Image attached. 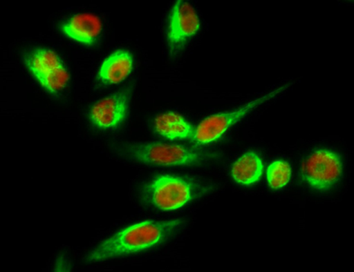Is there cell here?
<instances>
[{"label":"cell","instance_id":"obj_3","mask_svg":"<svg viewBox=\"0 0 354 272\" xmlns=\"http://www.w3.org/2000/svg\"><path fill=\"white\" fill-rule=\"evenodd\" d=\"M212 191L211 184L194 179L162 175L148 182L143 188L142 197L148 206L169 212L181 209Z\"/></svg>","mask_w":354,"mask_h":272},{"label":"cell","instance_id":"obj_9","mask_svg":"<svg viewBox=\"0 0 354 272\" xmlns=\"http://www.w3.org/2000/svg\"><path fill=\"white\" fill-rule=\"evenodd\" d=\"M102 30V21L89 12L73 15L61 25L64 36L84 46H93L101 36Z\"/></svg>","mask_w":354,"mask_h":272},{"label":"cell","instance_id":"obj_13","mask_svg":"<svg viewBox=\"0 0 354 272\" xmlns=\"http://www.w3.org/2000/svg\"><path fill=\"white\" fill-rule=\"evenodd\" d=\"M291 177V166L285 161L272 162L267 169V182L273 190H279V188L286 187L290 182Z\"/></svg>","mask_w":354,"mask_h":272},{"label":"cell","instance_id":"obj_10","mask_svg":"<svg viewBox=\"0 0 354 272\" xmlns=\"http://www.w3.org/2000/svg\"><path fill=\"white\" fill-rule=\"evenodd\" d=\"M133 65V57L130 51H115L100 66L97 81L104 86L119 84L130 76Z\"/></svg>","mask_w":354,"mask_h":272},{"label":"cell","instance_id":"obj_6","mask_svg":"<svg viewBox=\"0 0 354 272\" xmlns=\"http://www.w3.org/2000/svg\"><path fill=\"white\" fill-rule=\"evenodd\" d=\"M343 172L340 156L330 150H317L302 162V180L315 191H327L339 182Z\"/></svg>","mask_w":354,"mask_h":272},{"label":"cell","instance_id":"obj_12","mask_svg":"<svg viewBox=\"0 0 354 272\" xmlns=\"http://www.w3.org/2000/svg\"><path fill=\"white\" fill-rule=\"evenodd\" d=\"M263 163L255 152H248L234 162L231 168V177L243 186L256 184L262 177Z\"/></svg>","mask_w":354,"mask_h":272},{"label":"cell","instance_id":"obj_1","mask_svg":"<svg viewBox=\"0 0 354 272\" xmlns=\"http://www.w3.org/2000/svg\"><path fill=\"white\" fill-rule=\"evenodd\" d=\"M185 224L183 219L167 222L146 220L133 224L106 239L93 249L86 255V262L95 264L149 251L163 244L182 231Z\"/></svg>","mask_w":354,"mask_h":272},{"label":"cell","instance_id":"obj_4","mask_svg":"<svg viewBox=\"0 0 354 272\" xmlns=\"http://www.w3.org/2000/svg\"><path fill=\"white\" fill-rule=\"evenodd\" d=\"M290 86L291 84L279 86L275 90L260 96L236 110L227 112V113L212 115V116L205 118L194 130L193 140L199 146L208 145V144L217 142L232 126L243 120L250 112L256 110L261 105L272 100L276 96L281 95Z\"/></svg>","mask_w":354,"mask_h":272},{"label":"cell","instance_id":"obj_8","mask_svg":"<svg viewBox=\"0 0 354 272\" xmlns=\"http://www.w3.org/2000/svg\"><path fill=\"white\" fill-rule=\"evenodd\" d=\"M131 95L129 86L95 102L89 111L93 126L102 130H117L127 119Z\"/></svg>","mask_w":354,"mask_h":272},{"label":"cell","instance_id":"obj_7","mask_svg":"<svg viewBox=\"0 0 354 272\" xmlns=\"http://www.w3.org/2000/svg\"><path fill=\"white\" fill-rule=\"evenodd\" d=\"M201 21L194 8L179 0L170 12L167 28V43L169 55L176 56L185 43L198 33Z\"/></svg>","mask_w":354,"mask_h":272},{"label":"cell","instance_id":"obj_2","mask_svg":"<svg viewBox=\"0 0 354 272\" xmlns=\"http://www.w3.org/2000/svg\"><path fill=\"white\" fill-rule=\"evenodd\" d=\"M114 150L124 159L150 166H201L221 158L218 153L160 142L122 143Z\"/></svg>","mask_w":354,"mask_h":272},{"label":"cell","instance_id":"obj_5","mask_svg":"<svg viewBox=\"0 0 354 272\" xmlns=\"http://www.w3.org/2000/svg\"><path fill=\"white\" fill-rule=\"evenodd\" d=\"M24 63L41 88L49 94L59 95L68 85L69 72L55 51L43 48L35 50L25 57Z\"/></svg>","mask_w":354,"mask_h":272},{"label":"cell","instance_id":"obj_11","mask_svg":"<svg viewBox=\"0 0 354 272\" xmlns=\"http://www.w3.org/2000/svg\"><path fill=\"white\" fill-rule=\"evenodd\" d=\"M154 130L164 139L169 140H183L191 139L194 129L181 115L175 112H166L160 114L153 122Z\"/></svg>","mask_w":354,"mask_h":272}]
</instances>
